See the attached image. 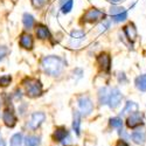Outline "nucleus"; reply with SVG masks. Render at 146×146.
I'll return each mask as SVG.
<instances>
[{
  "mask_svg": "<svg viewBox=\"0 0 146 146\" xmlns=\"http://www.w3.org/2000/svg\"><path fill=\"white\" fill-rule=\"evenodd\" d=\"M0 146H6V143L4 140H1V141H0Z\"/></svg>",
  "mask_w": 146,
  "mask_h": 146,
  "instance_id": "obj_32",
  "label": "nucleus"
},
{
  "mask_svg": "<svg viewBox=\"0 0 146 146\" xmlns=\"http://www.w3.org/2000/svg\"><path fill=\"white\" fill-rule=\"evenodd\" d=\"M22 22H23V26H25L26 29H32L33 26H34L35 20H34V17L32 14L25 13V14H23V17H22Z\"/></svg>",
  "mask_w": 146,
  "mask_h": 146,
  "instance_id": "obj_20",
  "label": "nucleus"
},
{
  "mask_svg": "<svg viewBox=\"0 0 146 146\" xmlns=\"http://www.w3.org/2000/svg\"><path fill=\"white\" fill-rule=\"evenodd\" d=\"M138 108H139V106H138V104H137V103L129 101V102H126V104H125V106H124L123 110H121L120 115H121V116H124V115H126V113H133V112H137V111H138Z\"/></svg>",
  "mask_w": 146,
  "mask_h": 146,
  "instance_id": "obj_16",
  "label": "nucleus"
},
{
  "mask_svg": "<svg viewBox=\"0 0 146 146\" xmlns=\"http://www.w3.org/2000/svg\"><path fill=\"white\" fill-rule=\"evenodd\" d=\"M48 3H49V0H32V5L33 7L35 8H42L43 6H46Z\"/></svg>",
  "mask_w": 146,
  "mask_h": 146,
  "instance_id": "obj_27",
  "label": "nucleus"
},
{
  "mask_svg": "<svg viewBox=\"0 0 146 146\" xmlns=\"http://www.w3.org/2000/svg\"><path fill=\"white\" fill-rule=\"evenodd\" d=\"M110 3H112V4H118V3H120L121 0H109Z\"/></svg>",
  "mask_w": 146,
  "mask_h": 146,
  "instance_id": "obj_31",
  "label": "nucleus"
},
{
  "mask_svg": "<svg viewBox=\"0 0 146 146\" xmlns=\"http://www.w3.org/2000/svg\"><path fill=\"white\" fill-rule=\"evenodd\" d=\"M109 95H110V92H109V90H108L106 87L100 89V91H98V101H100V104H101V105L108 104Z\"/></svg>",
  "mask_w": 146,
  "mask_h": 146,
  "instance_id": "obj_19",
  "label": "nucleus"
},
{
  "mask_svg": "<svg viewBox=\"0 0 146 146\" xmlns=\"http://www.w3.org/2000/svg\"><path fill=\"white\" fill-rule=\"evenodd\" d=\"M109 27H110V21H108V20H103V22L101 23V26H100V28H101V31H106Z\"/></svg>",
  "mask_w": 146,
  "mask_h": 146,
  "instance_id": "obj_28",
  "label": "nucleus"
},
{
  "mask_svg": "<svg viewBox=\"0 0 146 146\" xmlns=\"http://www.w3.org/2000/svg\"><path fill=\"white\" fill-rule=\"evenodd\" d=\"M97 62H98L100 67L104 70V71H109L111 68V57L109 54L103 53L101 54L98 57H97Z\"/></svg>",
  "mask_w": 146,
  "mask_h": 146,
  "instance_id": "obj_10",
  "label": "nucleus"
},
{
  "mask_svg": "<svg viewBox=\"0 0 146 146\" xmlns=\"http://www.w3.org/2000/svg\"><path fill=\"white\" fill-rule=\"evenodd\" d=\"M35 34H36V38L40 39V40H44V39H49L50 38V32L46 26L43 25H38L35 29Z\"/></svg>",
  "mask_w": 146,
  "mask_h": 146,
  "instance_id": "obj_15",
  "label": "nucleus"
},
{
  "mask_svg": "<svg viewBox=\"0 0 146 146\" xmlns=\"http://www.w3.org/2000/svg\"><path fill=\"white\" fill-rule=\"evenodd\" d=\"M66 1H68V0H60V4H61V5H63Z\"/></svg>",
  "mask_w": 146,
  "mask_h": 146,
  "instance_id": "obj_33",
  "label": "nucleus"
},
{
  "mask_svg": "<svg viewBox=\"0 0 146 146\" xmlns=\"http://www.w3.org/2000/svg\"><path fill=\"white\" fill-rule=\"evenodd\" d=\"M1 60H3V57H0V61H1Z\"/></svg>",
  "mask_w": 146,
  "mask_h": 146,
  "instance_id": "obj_34",
  "label": "nucleus"
},
{
  "mask_svg": "<svg viewBox=\"0 0 146 146\" xmlns=\"http://www.w3.org/2000/svg\"><path fill=\"white\" fill-rule=\"evenodd\" d=\"M9 144H11V146H21V144H22V135L21 133H15V135L12 136Z\"/></svg>",
  "mask_w": 146,
  "mask_h": 146,
  "instance_id": "obj_22",
  "label": "nucleus"
},
{
  "mask_svg": "<svg viewBox=\"0 0 146 146\" xmlns=\"http://www.w3.org/2000/svg\"><path fill=\"white\" fill-rule=\"evenodd\" d=\"M44 119H46V115L43 112H34L31 116V119L28 121V127L32 130L38 129L44 121Z\"/></svg>",
  "mask_w": 146,
  "mask_h": 146,
  "instance_id": "obj_8",
  "label": "nucleus"
},
{
  "mask_svg": "<svg viewBox=\"0 0 146 146\" xmlns=\"http://www.w3.org/2000/svg\"><path fill=\"white\" fill-rule=\"evenodd\" d=\"M110 126L113 129H121L123 126V120L120 117H113L110 119Z\"/></svg>",
  "mask_w": 146,
  "mask_h": 146,
  "instance_id": "obj_25",
  "label": "nucleus"
},
{
  "mask_svg": "<svg viewBox=\"0 0 146 146\" xmlns=\"http://www.w3.org/2000/svg\"><path fill=\"white\" fill-rule=\"evenodd\" d=\"M72 6H74V0H68L63 5H61V12H62L63 14H68L71 12Z\"/></svg>",
  "mask_w": 146,
  "mask_h": 146,
  "instance_id": "obj_23",
  "label": "nucleus"
},
{
  "mask_svg": "<svg viewBox=\"0 0 146 146\" xmlns=\"http://www.w3.org/2000/svg\"><path fill=\"white\" fill-rule=\"evenodd\" d=\"M135 84L136 88L143 92H146V74H143L138 77H136L135 80Z\"/></svg>",
  "mask_w": 146,
  "mask_h": 146,
  "instance_id": "obj_18",
  "label": "nucleus"
},
{
  "mask_svg": "<svg viewBox=\"0 0 146 146\" xmlns=\"http://www.w3.org/2000/svg\"><path fill=\"white\" fill-rule=\"evenodd\" d=\"M77 103H78V108L81 112L84 115V116H88L94 110V104H92V101L89 98L88 96H81L80 98L77 100Z\"/></svg>",
  "mask_w": 146,
  "mask_h": 146,
  "instance_id": "obj_5",
  "label": "nucleus"
},
{
  "mask_svg": "<svg viewBox=\"0 0 146 146\" xmlns=\"http://www.w3.org/2000/svg\"><path fill=\"white\" fill-rule=\"evenodd\" d=\"M19 44L25 49H32L34 46V39L31 34H22L19 39Z\"/></svg>",
  "mask_w": 146,
  "mask_h": 146,
  "instance_id": "obj_13",
  "label": "nucleus"
},
{
  "mask_svg": "<svg viewBox=\"0 0 146 146\" xmlns=\"http://www.w3.org/2000/svg\"><path fill=\"white\" fill-rule=\"evenodd\" d=\"M109 13L111 15V20L116 23L118 22H123L127 19V11L124 7H119V6H112L109 11Z\"/></svg>",
  "mask_w": 146,
  "mask_h": 146,
  "instance_id": "obj_4",
  "label": "nucleus"
},
{
  "mask_svg": "<svg viewBox=\"0 0 146 146\" xmlns=\"http://www.w3.org/2000/svg\"><path fill=\"white\" fill-rule=\"evenodd\" d=\"M23 86L26 88V94L29 97H32V98L40 96L43 91L42 83L39 80H35V78H26L23 81Z\"/></svg>",
  "mask_w": 146,
  "mask_h": 146,
  "instance_id": "obj_2",
  "label": "nucleus"
},
{
  "mask_svg": "<svg viewBox=\"0 0 146 146\" xmlns=\"http://www.w3.org/2000/svg\"><path fill=\"white\" fill-rule=\"evenodd\" d=\"M121 100H123V95H121V92L119 91V89L118 88L111 89L110 95H109V101H108L109 106L111 109H116L121 103Z\"/></svg>",
  "mask_w": 146,
  "mask_h": 146,
  "instance_id": "obj_6",
  "label": "nucleus"
},
{
  "mask_svg": "<svg viewBox=\"0 0 146 146\" xmlns=\"http://www.w3.org/2000/svg\"><path fill=\"white\" fill-rule=\"evenodd\" d=\"M118 81L120 82V83H126V76H125V74L124 72H119V76H118Z\"/></svg>",
  "mask_w": 146,
  "mask_h": 146,
  "instance_id": "obj_29",
  "label": "nucleus"
},
{
  "mask_svg": "<svg viewBox=\"0 0 146 146\" xmlns=\"http://www.w3.org/2000/svg\"><path fill=\"white\" fill-rule=\"evenodd\" d=\"M123 32H124L125 36H126L127 40H129L131 43L135 42V40H136V38H137V29H136V27H135V25H133V23H129V25H126V26L124 27Z\"/></svg>",
  "mask_w": 146,
  "mask_h": 146,
  "instance_id": "obj_14",
  "label": "nucleus"
},
{
  "mask_svg": "<svg viewBox=\"0 0 146 146\" xmlns=\"http://www.w3.org/2000/svg\"><path fill=\"white\" fill-rule=\"evenodd\" d=\"M104 18H105V14H104L103 11H101L98 8H90L84 13L82 19H83L84 22L94 23V22H97L100 20H103Z\"/></svg>",
  "mask_w": 146,
  "mask_h": 146,
  "instance_id": "obj_3",
  "label": "nucleus"
},
{
  "mask_svg": "<svg viewBox=\"0 0 146 146\" xmlns=\"http://www.w3.org/2000/svg\"><path fill=\"white\" fill-rule=\"evenodd\" d=\"M41 66L46 74L50 76H58L63 69V60L55 55L46 56L42 58Z\"/></svg>",
  "mask_w": 146,
  "mask_h": 146,
  "instance_id": "obj_1",
  "label": "nucleus"
},
{
  "mask_svg": "<svg viewBox=\"0 0 146 146\" xmlns=\"http://www.w3.org/2000/svg\"><path fill=\"white\" fill-rule=\"evenodd\" d=\"M3 120L6 126L8 127H14L15 124H17V116L14 115V112L12 110H6L3 115Z\"/></svg>",
  "mask_w": 146,
  "mask_h": 146,
  "instance_id": "obj_11",
  "label": "nucleus"
},
{
  "mask_svg": "<svg viewBox=\"0 0 146 146\" xmlns=\"http://www.w3.org/2000/svg\"><path fill=\"white\" fill-rule=\"evenodd\" d=\"M12 82V77L9 75H3L0 76V87H7Z\"/></svg>",
  "mask_w": 146,
  "mask_h": 146,
  "instance_id": "obj_26",
  "label": "nucleus"
},
{
  "mask_svg": "<svg viewBox=\"0 0 146 146\" xmlns=\"http://www.w3.org/2000/svg\"><path fill=\"white\" fill-rule=\"evenodd\" d=\"M116 146H127V143H126L124 139H121V140H119V141L116 144Z\"/></svg>",
  "mask_w": 146,
  "mask_h": 146,
  "instance_id": "obj_30",
  "label": "nucleus"
},
{
  "mask_svg": "<svg viewBox=\"0 0 146 146\" xmlns=\"http://www.w3.org/2000/svg\"><path fill=\"white\" fill-rule=\"evenodd\" d=\"M69 137V132L68 130L64 127V126H60V127H56L54 133H53V138L55 141H58V143H62L63 140H66V138Z\"/></svg>",
  "mask_w": 146,
  "mask_h": 146,
  "instance_id": "obj_12",
  "label": "nucleus"
},
{
  "mask_svg": "<svg viewBox=\"0 0 146 146\" xmlns=\"http://www.w3.org/2000/svg\"><path fill=\"white\" fill-rule=\"evenodd\" d=\"M144 116L140 113V112H133L131 113L129 117H127V120H126V125L131 129H135V127H138L140 125H143L144 123Z\"/></svg>",
  "mask_w": 146,
  "mask_h": 146,
  "instance_id": "obj_7",
  "label": "nucleus"
},
{
  "mask_svg": "<svg viewBox=\"0 0 146 146\" xmlns=\"http://www.w3.org/2000/svg\"><path fill=\"white\" fill-rule=\"evenodd\" d=\"M72 129H74L75 133L80 136L81 131V115L78 111H74V116H72Z\"/></svg>",
  "mask_w": 146,
  "mask_h": 146,
  "instance_id": "obj_17",
  "label": "nucleus"
},
{
  "mask_svg": "<svg viewBox=\"0 0 146 146\" xmlns=\"http://www.w3.org/2000/svg\"><path fill=\"white\" fill-rule=\"evenodd\" d=\"M131 138H132L133 143H136L138 145H144L146 143V130L141 127V129L133 131L131 135Z\"/></svg>",
  "mask_w": 146,
  "mask_h": 146,
  "instance_id": "obj_9",
  "label": "nucleus"
},
{
  "mask_svg": "<svg viewBox=\"0 0 146 146\" xmlns=\"http://www.w3.org/2000/svg\"><path fill=\"white\" fill-rule=\"evenodd\" d=\"M40 145V137L36 136H28L25 139V146H39Z\"/></svg>",
  "mask_w": 146,
  "mask_h": 146,
  "instance_id": "obj_21",
  "label": "nucleus"
},
{
  "mask_svg": "<svg viewBox=\"0 0 146 146\" xmlns=\"http://www.w3.org/2000/svg\"><path fill=\"white\" fill-rule=\"evenodd\" d=\"M70 36H71L72 40H81L83 38H86V33H84V31H82V29H75L70 33Z\"/></svg>",
  "mask_w": 146,
  "mask_h": 146,
  "instance_id": "obj_24",
  "label": "nucleus"
}]
</instances>
